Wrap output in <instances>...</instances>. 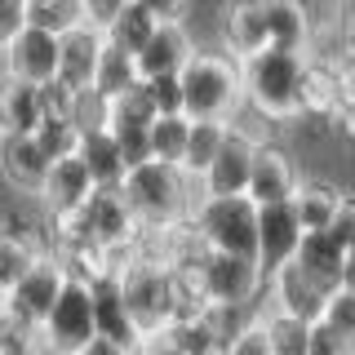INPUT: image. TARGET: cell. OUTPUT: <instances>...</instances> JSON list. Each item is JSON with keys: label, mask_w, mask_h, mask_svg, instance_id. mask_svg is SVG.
<instances>
[{"label": "cell", "mask_w": 355, "mask_h": 355, "mask_svg": "<svg viewBox=\"0 0 355 355\" xmlns=\"http://www.w3.org/2000/svg\"><path fill=\"white\" fill-rule=\"evenodd\" d=\"M240 94L244 107L262 120H297L302 116V94H306V53H288V49H266L240 58Z\"/></svg>", "instance_id": "obj_1"}, {"label": "cell", "mask_w": 355, "mask_h": 355, "mask_svg": "<svg viewBox=\"0 0 355 355\" xmlns=\"http://www.w3.org/2000/svg\"><path fill=\"white\" fill-rule=\"evenodd\" d=\"M116 191L125 196V205L133 209V218L142 227H169V222L191 218L200 200L196 178H187L178 164H160V160H142L133 169H125Z\"/></svg>", "instance_id": "obj_2"}, {"label": "cell", "mask_w": 355, "mask_h": 355, "mask_svg": "<svg viewBox=\"0 0 355 355\" xmlns=\"http://www.w3.org/2000/svg\"><path fill=\"white\" fill-rule=\"evenodd\" d=\"M182 85V116L187 120H236L244 111L240 94V62L227 49H196L178 71Z\"/></svg>", "instance_id": "obj_3"}, {"label": "cell", "mask_w": 355, "mask_h": 355, "mask_svg": "<svg viewBox=\"0 0 355 355\" xmlns=\"http://www.w3.org/2000/svg\"><path fill=\"white\" fill-rule=\"evenodd\" d=\"M116 284L120 297L129 306V320L138 329L142 342L160 338L173 324V280H169V262L147 258V253H120L116 258Z\"/></svg>", "instance_id": "obj_4"}, {"label": "cell", "mask_w": 355, "mask_h": 355, "mask_svg": "<svg viewBox=\"0 0 355 355\" xmlns=\"http://www.w3.org/2000/svg\"><path fill=\"white\" fill-rule=\"evenodd\" d=\"M191 231L205 249L253 258V200L249 196H200L191 209ZM258 262V258H253Z\"/></svg>", "instance_id": "obj_5"}, {"label": "cell", "mask_w": 355, "mask_h": 355, "mask_svg": "<svg viewBox=\"0 0 355 355\" xmlns=\"http://www.w3.org/2000/svg\"><path fill=\"white\" fill-rule=\"evenodd\" d=\"M205 302H222V306H253L262 293V266L240 253H222V249H200L191 253Z\"/></svg>", "instance_id": "obj_6"}, {"label": "cell", "mask_w": 355, "mask_h": 355, "mask_svg": "<svg viewBox=\"0 0 355 355\" xmlns=\"http://www.w3.org/2000/svg\"><path fill=\"white\" fill-rule=\"evenodd\" d=\"M94 338V306H89V284L67 275V284L58 288L53 306L44 311V320L36 324V347L44 355H71L76 347Z\"/></svg>", "instance_id": "obj_7"}, {"label": "cell", "mask_w": 355, "mask_h": 355, "mask_svg": "<svg viewBox=\"0 0 355 355\" xmlns=\"http://www.w3.org/2000/svg\"><path fill=\"white\" fill-rule=\"evenodd\" d=\"M71 222H76V231H80L89 244L107 249L111 258H120V253L133 244V236H138V227H142L116 187H94L89 200L71 214Z\"/></svg>", "instance_id": "obj_8"}, {"label": "cell", "mask_w": 355, "mask_h": 355, "mask_svg": "<svg viewBox=\"0 0 355 355\" xmlns=\"http://www.w3.org/2000/svg\"><path fill=\"white\" fill-rule=\"evenodd\" d=\"M67 284V266L53 249H44L36 262L22 271V280L9 288L5 297H0V306L9 311L14 320H22L27 329H36L44 320V311L53 306V297H58V288Z\"/></svg>", "instance_id": "obj_9"}, {"label": "cell", "mask_w": 355, "mask_h": 355, "mask_svg": "<svg viewBox=\"0 0 355 355\" xmlns=\"http://www.w3.org/2000/svg\"><path fill=\"white\" fill-rule=\"evenodd\" d=\"M253 258H258L262 275L275 271L280 262L293 258L297 240H302V222H297L288 200H271V205H253Z\"/></svg>", "instance_id": "obj_10"}, {"label": "cell", "mask_w": 355, "mask_h": 355, "mask_svg": "<svg viewBox=\"0 0 355 355\" xmlns=\"http://www.w3.org/2000/svg\"><path fill=\"white\" fill-rule=\"evenodd\" d=\"M0 53H5V76L27 85H49L58 71V36L44 27H31V22H22Z\"/></svg>", "instance_id": "obj_11"}, {"label": "cell", "mask_w": 355, "mask_h": 355, "mask_svg": "<svg viewBox=\"0 0 355 355\" xmlns=\"http://www.w3.org/2000/svg\"><path fill=\"white\" fill-rule=\"evenodd\" d=\"M253 147H258V138H249V129H240L236 120H231L222 147L214 151V160L205 164V173L196 178L200 196H244V178H249Z\"/></svg>", "instance_id": "obj_12"}, {"label": "cell", "mask_w": 355, "mask_h": 355, "mask_svg": "<svg viewBox=\"0 0 355 355\" xmlns=\"http://www.w3.org/2000/svg\"><path fill=\"white\" fill-rule=\"evenodd\" d=\"M297 169L293 151L284 147H271V142H258L249 155V178H244V196L253 200V205H271V200H288L297 187Z\"/></svg>", "instance_id": "obj_13"}, {"label": "cell", "mask_w": 355, "mask_h": 355, "mask_svg": "<svg viewBox=\"0 0 355 355\" xmlns=\"http://www.w3.org/2000/svg\"><path fill=\"white\" fill-rule=\"evenodd\" d=\"M351 258H355V249L342 244L333 231H302V240H297V249H293L288 262H293L297 271H306L320 288H333V284L351 280Z\"/></svg>", "instance_id": "obj_14"}, {"label": "cell", "mask_w": 355, "mask_h": 355, "mask_svg": "<svg viewBox=\"0 0 355 355\" xmlns=\"http://www.w3.org/2000/svg\"><path fill=\"white\" fill-rule=\"evenodd\" d=\"M85 284H89V306H94V333L120 342V347H142L138 329H133V320H129V306H125V297H120L116 266L89 275Z\"/></svg>", "instance_id": "obj_15"}, {"label": "cell", "mask_w": 355, "mask_h": 355, "mask_svg": "<svg viewBox=\"0 0 355 355\" xmlns=\"http://www.w3.org/2000/svg\"><path fill=\"white\" fill-rule=\"evenodd\" d=\"M98 53H103V31L89 27V22H76L58 36V71L53 80L67 85L71 94L94 85V67H98Z\"/></svg>", "instance_id": "obj_16"}, {"label": "cell", "mask_w": 355, "mask_h": 355, "mask_svg": "<svg viewBox=\"0 0 355 355\" xmlns=\"http://www.w3.org/2000/svg\"><path fill=\"white\" fill-rule=\"evenodd\" d=\"M44 249H49L44 227H36V222H27V218L0 222V297L22 280V271H27Z\"/></svg>", "instance_id": "obj_17"}, {"label": "cell", "mask_w": 355, "mask_h": 355, "mask_svg": "<svg viewBox=\"0 0 355 355\" xmlns=\"http://www.w3.org/2000/svg\"><path fill=\"white\" fill-rule=\"evenodd\" d=\"M49 169V155L40 151V142L31 133H0V178H5L14 191L36 196Z\"/></svg>", "instance_id": "obj_18"}, {"label": "cell", "mask_w": 355, "mask_h": 355, "mask_svg": "<svg viewBox=\"0 0 355 355\" xmlns=\"http://www.w3.org/2000/svg\"><path fill=\"white\" fill-rule=\"evenodd\" d=\"M89 191H94V178H89V169L71 151V155H62V160H49L36 200L49 209V214H76V209L89 200Z\"/></svg>", "instance_id": "obj_19"}, {"label": "cell", "mask_w": 355, "mask_h": 355, "mask_svg": "<svg viewBox=\"0 0 355 355\" xmlns=\"http://www.w3.org/2000/svg\"><path fill=\"white\" fill-rule=\"evenodd\" d=\"M191 53H196V44L182 22H155V31L133 53V62H138V76H178Z\"/></svg>", "instance_id": "obj_20"}, {"label": "cell", "mask_w": 355, "mask_h": 355, "mask_svg": "<svg viewBox=\"0 0 355 355\" xmlns=\"http://www.w3.org/2000/svg\"><path fill=\"white\" fill-rule=\"evenodd\" d=\"M347 187L333 182V178H297L293 196H288V205H293L297 222H302V231H324L333 218L342 214V205H347Z\"/></svg>", "instance_id": "obj_21"}, {"label": "cell", "mask_w": 355, "mask_h": 355, "mask_svg": "<svg viewBox=\"0 0 355 355\" xmlns=\"http://www.w3.org/2000/svg\"><path fill=\"white\" fill-rule=\"evenodd\" d=\"M262 14H266V44L288 53H311L315 22H311V9L302 0H262Z\"/></svg>", "instance_id": "obj_22"}, {"label": "cell", "mask_w": 355, "mask_h": 355, "mask_svg": "<svg viewBox=\"0 0 355 355\" xmlns=\"http://www.w3.org/2000/svg\"><path fill=\"white\" fill-rule=\"evenodd\" d=\"M222 49L231 58H249V53L266 49V14L262 0H231L222 14Z\"/></svg>", "instance_id": "obj_23"}, {"label": "cell", "mask_w": 355, "mask_h": 355, "mask_svg": "<svg viewBox=\"0 0 355 355\" xmlns=\"http://www.w3.org/2000/svg\"><path fill=\"white\" fill-rule=\"evenodd\" d=\"M76 160L89 169L94 187H120L125 178V155H120L116 138L107 133V125H94V129H80V142H76Z\"/></svg>", "instance_id": "obj_24"}, {"label": "cell", "mask_w": 355, "mask_h": 355, "mask_svg": "<svg viewBox=\"0 0 355 355\" xmlns=\"http://www.w3.org/2000/svg\"><path fill=\"white\" fill-rule=\"evenodd\" d=\"M36 125H40V85L5 76L0 80V133H31Z\"/></svg>", "instance_id": "obj_25"}, {"label": "cell", "mask_w": 355, "mask_h": 355, "mask_svg": "<svg viewBox=\"0 0 355 355\" xmlns=\"http://www.w3.org/2000/svg\"><path fill=\"white\" fill-rule=\"evenodd\" d=\"M142 76H138V62H133V53L125 49H116V44H107L103 40V53H98V67H94V94L103 98H116V94H125V89H133Z\"/></svg>", "instance_id": "obj_26"}, {"label": "cell", "mask_w": 355, "mask_h": 355, "mask_svg": "<svg viewBox=\"0 0 355 355\" xmlns=\"http://www.w3.org/2000/svg\"><path fill=\"white\" fill-rule=\"evenodd\" d=\"M151 31H155V18L147 14V5H142V0H125L120 14L103 27V40L116 44V49H125V53H138Z\"/></svg>", "instance_id": "obj_27"}, {"label": "cell", "mask_w": 355, "mask_h": 355, "mask_svg": "<svg viewBox=\"0 0 355 355\" xmlns=\"http://www.w3.org/2000/svg\"><path fill=\"white\" fill-rule=\"evenodd\" d=\"M227 125L231 120H191V125H187V147H182V160H178V169L187 178L205 173V164L214 160V151L222 147V138H227Z\"/></svg>", "instance_id": "obj_28"}, {"label": "cell", "mask_w": 355, "mask_h": 355, "mask_svg": "<svg viewBox=\"0 0 355 355\" xmlns=\"http://www.w3.org/2000/svg\"><path fill=\"white\" fill-rule=\"evenodd\" d=\"M187 125H191V120H187L182 111H173V116H151V125H147L151 160H160V164H178V160H182Z\"/></svg>", "instance_id": "obj_29"}, {"label": "cell", "mask_w": 355, "mask_h": 355, "mask_svg": "<svg viewBox=\"0 0 355 355\" xmlns=\"http://www.w3.org/2000/svg\"><path fill=\"white\" fill-rule=\"evenodd\" d=\"M22 14H27L31 27H44L53 36H62L67 27H76L80 18V0H22Z\"/></svg>", "instance_id": "obj_30"}, {"label": "cell", "mask_w": 355, "mask_h": 355, "mask_svg": "<svg viewBox=\"0 0 355 355\" xmlns=\"http://www.w3.org/2000/svg\"><path fill=\"white\" fill-rule=\"evenodd\" d=\"M31 138L40 142V151L49 155V160H62V155L76 151V142H80V129L71 125V116H40V125L31 129Z\"/></svg>", "instance_id": "obj_31"}, {"label": "cell", "mask_w": 355, "mask_h": 355, "mask_svg": "<svg viewBox=\"0 0 355 355\" xmlns=\"http://www.w3.org/2000/svg\"><path fill=\"white\" fill-rule=\"evenodd\" d=\"M320 324H329V329H338V333H347V338H355V284H333L329 293H324V302H320Z\"/></svg>", "instance_id": "obj_32"}, {"label": "cell", "mask_w": 355, "mask_h": 355, "mask_svg": "<svg viewBox=\"0 0 355 355\" xmlns=\"http://www.w3.org/2000/svg\"><path fill=\"white\" fill-rule=\"evenodd\" d=\"M218 355H271V347H266V333L258 324V315H253V306H249V320L231 333L227 342H222V351Z\"/></svg>", "instance_id": "obj_33"}, {"label": "cell", "mask_w": 355, "mask_h": 355, "mask_svg": "<svg viewBox=\"0 0 355 355\" xmlns=\"http://www.w3.org/2000/svg\"><path fill=\"white\" fill-rule=\"evenodd\" d=\"M142 89H147L155 116H173V111H182V85H178V76H142Z\"/></svg>", "instance_id": "obj_34"}, {"label": "cell", "mask_w": 355, "mask_h": 355, "mask_svg": "<svg viewBox=\"0 0 355 355\" xmlns=\"http://www.w3.org/2000/svg\"><path fill=\"white\" fill-rule=\"evenodd\" d=\"M355 347V338H347V333H338V329H329V324H320V320H311V329H306V355H351Z\"/></svg>", "instance_id": "obj_35"}, {"label": "cell", "mask_w": 355, "mask_h": 355, "mask_svg": "<svg viewBox=\"0 0 355 355\" xmlns=\"http://www.w3.org/2000/svg\"><path fill=\"white\" fill-rule=\"evenodd\" d=\"M111 138H116L120 155H125V169H133V164L151 160V142H147V125L142 129H107Z\"/></svg>", "instance_id": "obj_36"}, {"label": "cell", "mask_w": 355, "mask_h": 355, "mask_svg": "<svg viewBox=\"0 0 355 355\" xmlns=\"http://www.w3.org/2000/svg\"><path fill=\"white\" fill-rule=\"evenodd\" d=\"M120 5H125V0H80V18L89 22V27H98V31H103L107 22L120 14Z\"/></svg>", "instance_id": "obj_37"}, {"label": "cell", "mask_w": 355, "mask_h": 355, "mask_svg": "<svg viewBox=\"0 0 355 355\" xmlns=\"http://www.w3.org/2000/svg\"><path fill=\"white\" fill-rule=\"evenodd\" d=\"M142 5H147V14L155 22H182L191 14V0H142Z\"/></svg>", "instance_id": "obj_38"}, {"label": "cell", "mask_w": 355, "mask_h": 355, "mask_svg": "<svg viewBox=\"0 0 355 355\" xmlns=\"http://www.w3.org/2000/svg\"><path fill=\"white\" fill-rule=\"evenodd\" d=\"M22 22H27V14H22V0H0V49H5V40L14 36Z\"/></svg>", "instance_id": "obj_39"}, {"label": "cell", "mask_w": 355, "mask_h": 355, "mask_svg": "<svg viewBox=\"0 0 355 355\" xmlns=\"http://www.w3.org/2000/svg\"><path fill=\"white\" fill-rule=\"evenodd\" d=\"M71 355H138V347H120V342L103 338V333H94V338L85 342V347H76Z\"/></svg>", "instance_id": "obj_40"}, {"label": "cell", "mask_w": 355, "mask_h": 355, "mask_svg": "<svg viewBox=\"0 0 355 355\" xmlns=\"http://www.w3.org/2000/svg\"><path fill=\"white\" fill-rule=\"evenodd\" d=\"M302 5H306V9H311V5H324V0H302Z\"/></svg>", "instance_id": "obj_41"}]
</instances>
